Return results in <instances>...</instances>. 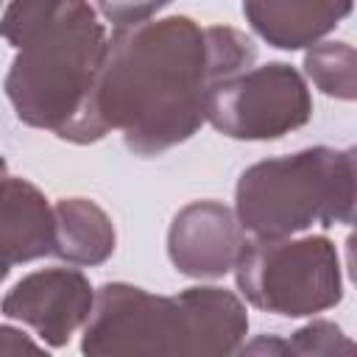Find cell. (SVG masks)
<instances>
[{
    "instance_id": "1",
    "label": "cell",
    "mask_w": 357,
    "mask_h": 357,
    "mask_svg": "<svg viewBox=\"0 0 357 357\" xmlns=\"http://www.w3.org/2000/svg\"><path fill=\"white\" fill-rule=\"evenodd\" d=\"M254 59V42L229 25L204 28L190 17L117 25L98 81V114L128 151L156 156L190 139L206 120L209 92Z\"/></svg>"
},
{
    "instance_id": "2",
    "label": "cell",
    "mask_w": 357,
    "mask_h": 357,
    "mask_svg": "<svg viewBox=\"0 0 357 357\" xmlns=\"http://www.w3.org/2000/svg\"><path fill=\"white\" fill-rule=\"evenodd\" d=\"M0 36L17 47L6 95L22 123L78 145L106 137L98 81L109 39L89 0H11Z\"/></svg>"
},
{
    "instance_id": "3",
    "label": "cell",
    "mask_w": 357,
    "mask_h": 357,
    "mask_svg": "<svg viewBox=\"0 0 357 357\" xmlns=\"http://www.w3.org/2000/svg\"><path fill=\"white\" fill-rule=\"evenodd\" d=\"M354 151L326 145L276 156L243 170L234 215L254 237H287L315 223L335 226L354 218Z\"/></svg>"
},
{
    "instance_id": "4",
    "label": "cell",
    "mask_w": 357,
    "mask_h": 357,
    "mask_svg": "<svg viewBox=\"0 0 357 357\" xmlns=\"http://www.w3.org/2000/svg\"><path fill=\"white\" fill-rule=\"evenodd\" d=\"M237 287L248 304L276 315H312L343 296L337 248L326 237H254L234 262Z\"/></svg>"
},
{
    "instance_id": "5",
    "label": "cell",
    "mask_w": 357,
    "mask_h": 357,
    "mask_svg": "<svg viewBox=\"0 0 357 357\" xmlns=\"http://www.w3.org/2000/svg\"><path fill=\"white\" fill-rule=\"evenodd\" d=\"M81 351L89 357L195 354L192 315L184 293L153 296L123 282L103 284L84 324Z\"/></svg>"
},
{
    "instance_id": "6",
    "label": "cell",
    "mask_w": 357,
    "mask_h": 357,
    "mask_svg": "<svg viewBox=\"0 0 357 357\" xmlns=\"http://www.w3.org/2000/svg\"><path fill=\"white\" fill-rule=\"evenodd\" d=\"M310 117L307 81L284 61L248 67L220 81L206 100V120L231 139H276Z\"/></svg>"
},
{
    "instance_id": "7",
    "label": "cell",
    "mask_w": 357,
    "mask_h": 357,
    "mask_svg": "<svg viewBox=\"0 0 357 357\" xmlns=\"http://www.w3.org/2000/svg\"><path fill=\"white\" fill-rule=\"evenodd\" d=\"M92 301V284L81 271L47 268L20 279L0 301V312L28 324L47 346L59 349L86 324Z\"/></svg>"
},
{
    "instance_id": "8",
    "label": "cell",
    "mask_w": 357,
    "mask_h": 357,
    "mask_svg": "<svg viewBox=\"0 0 357 357\" xmlns=\"http://www.w3.org/2000/svg\"><path fill=\"white\" fill-rule=\"evenodd\" d=\"M245 237L237 215L218 201H192L176 212L167 231V254L178 273L218 279L240 257Z\"/></svg>"
},
{
    "instance_id": "9",
    "label": "cell",
    "mask_w": 357,
    "mask_h": 357,
    "mask_svg": "<svg viewBox=\"0 0 357 357\" xmlns=\"http://www.w3.org/2000/svg\"><path fill=\"white\" fill-rule=\"evenodd\" d=\"M53 254V206L25 178L0 176V273Z\"/></svg>"
},
{
    "instance_id": "10",
    "label": "cell",
    "mask_w": 357,
    "mask_h": 357,
    "mask_svg": "<svg viewBox=\"0 0 357 357\" xmlns=\"http://www.w3.org/2000/svg\"><path fill=\"white\" fill-rule=\"evenodd\" d=\"M349 11L351 0H243L248 25L282 50L315 45Z\"/></svg>"
},
{
    "instance_id": "11",
    "label": "cell",
    "mask_w": 357,
    "mask_h": 357,
    "mask_svg": "<svg viewBox=\"0 0 357 357\" xmlns=\"http://www.w3.org/2000/svg\"><path fill=\"white\" fill-rule=\"evenodd\" d=\"M114 251L112 218L89 198L53 204V254L73 265H100Z\"/></svg>"
},
{
    "instance_id": "12",
    "label": "cell",
    "mask_w": 357,
    "mask_h": 357,
    "mask_svg": "<svg viewBox=\"0 0 357 357\" xmlns=\"http://www.w3.org/2000/svg\"><path fill=\"white\" fill-rule=\"evenodd\" d=\"M304 70L324 95L340 100L357 98V53L349 42L310 45L304 56Z\"/></svg>"
},
{
    "instance_id": "13",
    "label": "cell",
    "mask_w": 357,
    "mask_h": 357,
    "mask_svg": "<svg viewBox=\"0 0 357 357\" xmlns=\"http://www.w3.org/2000/svg\"><path fill=\"white\" fill-rule=\"evenodd\" d=\"M293 351V354H337V351H354V346L343 337L340 326L332 321H312L301 326L293 340H257L248 346V351Z\"/></svg>"
},
{
    "instance_id": "14",
    "label": "cell",
    "mask_w": 357,
    "mask_h": 357,
    "mask_svg": "<svg viewBox=\"0 0 357 357\" xmlns=\"http://www.w3.org/2000/svg\"><path fill=\"white\" fill-rule=\"evenodd\" d=\"M167 3L170 0H98V8L114 25H134V22L151 20Z\"/></svg>"
},
{
    "instance_id": "15",
    "label": "cell",
    "mask_w": 357,
    "mask_h": 357,
    "mask_svg": "<svg viewBox=\"0 0 357 357\" xmlns=\"http://www.w3.org/2000/svg\"><path fill=\"white\" fill-rule=\"evenodd\" d=\"M20 351H39V346L25 337L14 326H0V354H20Z\"/></svg>"
},
{
    "instance_id": "16",
    "label": "cell",
    "mask_w": 357,
    "mask_h": 357,
    "mask_svg": "<svg viewBox=\"0 0 357 357\" xmlns=\"http://www.w3.org/2000/svg\"><path fill=\"white\" fill-rule=\"evenodd\" d=\"M3 173H6V159L0 156V176H3Z\"/></svg>"
},
{
    "instance_id": "17",
    "label": "cell",
    "mask_w": 357,
    "mask_h": 357,
    "mask_svg": "<svg viewBox=\"0 0 357 357\" xmlns=\"http://www.w3.org/2000/svg\"><path fill=\"white\" fill-rule=\"evenodd\" d=\"M0 3H3V0H0Z\"/></svg>"
}]
</instances>
